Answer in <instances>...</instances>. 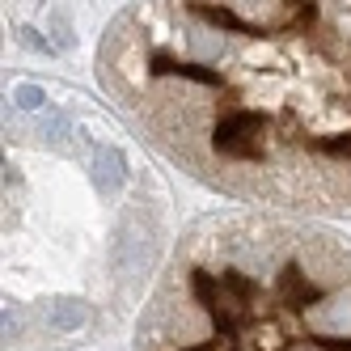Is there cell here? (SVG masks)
<instances>
[{
    "label": "cell",
    "instance_id": "6",
    "mask_svg": "<svg viewBox=\"0 0 351 351\" xmlns=\"http://www.w3.org/2000/svg\"><path fill=\"white\" fill-rule=\"evenodd\" d=\"M43 136L51 140V144H64V140L72 136V123H68L60 110H47V114H43Z\"/></svg>",
    "mask_w": 351,
    "mask_h": 351
},
{
    "label": "cell",
    "instance_id": "4",
    "mask_svg": "<svg viewBox=\"0 0 351 351\" xmlns=\"http://www.w3.org/2000/svg\"><path fill=\"white\" fill-rule=\"evenodd\" d=\"M89 322V305L85 300H51V305H43V330L47 335H77L81 326Z\"/></svg>",
    "mask_w": 351,
    "mask_h": 351
},
{
    "label": "cell",
    "instance_id": "2",
    "mask_svg": "<svg viewBox=\"0 0 351 351\" xmlns=\"http://www.w3.org/2000/svg\"><path fill=\"white\" fill-rule=\"evenodd\" d=\"M140 351H351V254L330 233L220 216L186 233Z\"/></svg>",
    "mask_w": 351,
    "mask_h": 351
},
{
    "label": "cell",
    "instance_id": "8",
    "mask_svg": "<svg viewBox=\"0 0 351 351\" xmlns=\"http://www.w3.org/2000/svg\"><path fill=\"white\" fill-rule=\"evenodd\" d=\"M5 339H21V309L5 305Z\"/></svg>",
    "mask_w": 351,
    "mask_h": 351
},
{
    "label": "cell",
    "instance_id": "5",
    "mask_svg": "<svg viewBox=\"0 0 351 351\" xmlns=\"http://www.w3.org/2000/svg\"><path fill=\"white\" fill-rule=\"evenodd\" d=\"M93 178H97V186H102L106 195L123 186V178H128V161H123V153H119V148L102 144V148L93 153Z\"/></svg>",
    "mask_w": 351,
    "mask_h": 351
},
{
    "label": "cell",
    "instance_id": "3",
    "mask_svg": "<svg viewBox=\"0 0 351 351\" xmlns=\"http://www.w3.org/2000/svg\"><path fill=\"white\" fill-rule=\"evenodd\" d=\"M144 263H148V241H144V233L136 229L132 220H123L114 241H110V267H114V275L132 280V275L144 271Z\"/></svg>",
    "mask_w": 351,
    "mask_h": 351
},
{
    "label": "cell",
    "instance_id": "7",
    "mask_svg": "<svg viewBox=\"0 0 351 351\" xmlns=\"http://www.w3.org/2000/svg\"><path fill=\"white\" fill-rule=\"evenodd\" d=\"M43 102H47L43 89H34V85H17V106H21V110H38Z\"/></svg>",
    "mask_w": 351,
    "mask_h": 351
},
{
    "label": "cell",
    "instance_id": "1",
    "mask_svg": "<svg viewBox=\"0 0 351 351\" xmlns=\"http://www.w3.org/2000/svg\"><path fill=\"white\" fill-rule=\"evenodd\" d=\"M97 68L212 186L351 212V0H136Z\"/></svg>",
    "mask_w": 351,
    "mask_h": 351
}]
</instances>
